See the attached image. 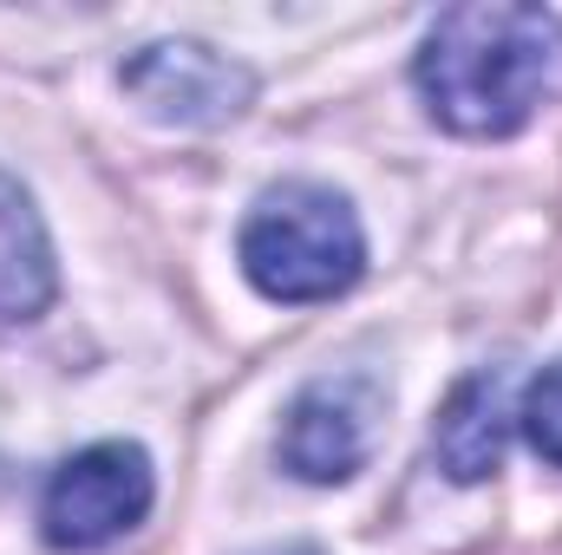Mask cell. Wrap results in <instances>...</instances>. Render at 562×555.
Returning a JSON list of instances; mask_svg holds the SVG:
<instances>
[{"label": "cell", "mask_w": 562, "mask_h": 555, "mask_svg": "<svg viewBox=\"0 0 562 555\" xmlns=\"http://www.w3.org/2000/svg\"><path fill=\"white\" fill-rule=\"evenodd\" d=\"M236 262L269 301L307 307V301H334L367 275V236L353 203L334 183L314 177H288L269 183L236 236Z\"/></svg>", "instance_id": "7a4b0ae2"}, {"label": "cell", "mask_w": 562, "mask_h": 555, "mask_svg": "<svg viewBox=\"0 0 562 555\" xmlns=\"http://www.w3.org/2000/svg\"><path fill=\"white\" fill-rule=\"evenodd\" d=\"M53 287H59V269H53L46 223H40L33 196L20 190V177L0 170V327L46 314Z\"/></svg>", "instance_id": "52a82bcc"}, {"label": "cell", "mask_w": 562, "mask_h": 555, "mask_svg": "<svg viewBox=\"0 0 562 555\" xmlns=\"http://www.w3.org/2000/svg\"><path fill=\"white\" fill-rule=\"evenodd\" d=\"M119 86L144 118L177 132H216L243 118L256 99V72L203 39H150L119 66Z\"/></svg>", "instance_id": "277c9868"}, {"label": "cell", "mask_w": 562, "mask_h": 555, "mask_svg": "<svg viewBox=\"0 0 562 555\" xmlns=\"http://www.w3.org/2000/svg\"><path fill=\"white\" fill-rule=\"evenodd\" d=\"M150 497H157V477H150V457L125 438H105V444H86L72 451L53 477H46V497H40V530L53 550L92 555L112 550L150 517Z\"/></svg>", "instance_id": "3957f363"}, {"label": "cell", "mask_w": 562, "mask_h": 555, "mask_svg": "<svg viewBox=\"0 0 562 555\" xmlns=\"http://www.w3.org/2000/svg\"><path fill=\"white\" fill-rule=\"evenodd\" d=\"M517 424H524V438L537 444V457L562 471V360H550V366L530 380V393H524V406H517Z\"/></svg>", "instance_id": "ba28073f"}, {"label": "cell", "mask_w": 562, "mask_h": 555, "mask_svg": "<svg viewBox=\"0 0 562 555\" xmlns=\"http://www.w3.org/2000/svg\"><path fill=\"white\" fill-rule=\"evenodd\" d=\"M386 386L373 373H321L294 393L281 418V464L301 484H347L373 457Z\"/></svg>", "instance_id": "5b68a950"}, {"label": "cell", "mask_w": 562, "mask_h": 555, "mask_svg": "<svg viewBox=\"0 0 562 555\" xmlns=\"http://www.w3.org/2000/svg\"><path fill=\"white\" fill-rule=\"evenodd\" d=\"M504 438H510V380L497 366H477L471 380L451 386L431 424V457L451 484H484L504 464Z\"/></svg>", "instance_id": "8992f818"}, {"label": "cell", "mask_w": 562, "mask_h": 555, "mask_svg": "<svg viewBox=\"0 0 562 555\" xmlns=\"http://www.w3.org/2000/svg\"><path fill=\"white\" fill-rule=\"evenodd\" d=\"M425 112L458 138H510L562 99V13L550 7H445L413 59Z\"/></svg>", "instance_id": "6da1fadb"}]
</instances>
